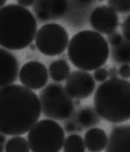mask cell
<instances>
[{
  "label": "cell",
  "mask_w": 130,
  "mask_h": 152,
  "mask_svg": "<svg viewBox=\"0 0 130 152\" xmlns=\"http://www.w3.org/2000/svg\"><path fill=\"white\" fill-rule=\"evenodd\" d=\"M69 4L67 0H35L34 14L40 22L56 20L65 15Z\"/></svg>",
  "instance_id": "cell-11"
},
{
  "label": "cell",
  "mask_w": 130,
  "mask_h": 152,
  "mask_svg": "<svg viewBox=\"0 0 130 152\" xmlns=\"http://www.w3.org/2000/svg\"><path fill=\"white\" fill-rule=\"evenodd\" d=\"M7 2V0H1V3H0V4H1V7H3V6H4L5 5V3Z\"/></svg>",
  "instance_id": "cell-30"
},
{
  "label": "cell",
  "mask_w": 130,
  "mask_h": 152,
  "mask_svg": "<svg viewBox=\"0 0 130 152\" xmlns=\"http://www.w3.org/2000/svg\"><path fill=\"white\" fill-rule=\"evenodd\" d=\"M19 73V64L16 56L8 49L0 50V83L1 87L13 84Z\"/></svg>",
  "instance_id": "cell-12"
},
{
  "label": "cell",
  "mask_w": 130,
  "mask_h": 152,
  "mask_svg": "<svg viewBox=\"0 0 130 152\" xmlns=\"http://www.w3.org/2000/svg\"><path fill=\"white\" fill-rule=\"evenodd\" d=\"M84 142L89 151H102L107 146L108 137L104 129L90 128L84 135Z\"/></svg>",
  "instance_id": "cell-14"
},
{
  "label": "cell",
  "mask_w": 130,
  "mask_h": 152,
  "mask_svg": "<svg viewBox=\"0 0 130 152\" xmlns=\"http://www.w3.org/2000/svg\"><path fill=\"white\" fill-rule=\"evenodd\" d=\"M118 74H119V76H120L121 78H124V79H128V78H129L130 64H121V66L119 68Z\"/></svg>",
  "instance_id": "cell-24"
},
{
  "label": "cell",
  "mask_w": 130,
  "mask_h": 152,
  "mask_svg": "<svg viewBox=\"0 0 130 152\" xmlns=\"http://www.w3.org/2000/svg\"><path fill=\"white\" fill-rule=\"evenodd\" d=\"M93 76H94V78H95V81L102 83L106 81L107 78L108 77V71L105 68L100 67V68L94 70Z\"/></svg>",
  "instance_id": "cell-21"
},
{
  "label": "cell",
  "mask_w": 130,
  "mask_h": 152,
  "mask_svg": "<svg viewBox=\"0 0 130 152\" xmlns=\"http://www.w3.org/2000/svg\"><path fill=\"white\" fill-rule=\"evenodd\" d=\"M49 76V70L43 63L29 61L20 69L19 81L25 87L36 91L46 86Z\"/></svg>",
  "instance_id": "cell-9"
},
{
  "label": "cell",
  "mask_w": 130,
  "mask_h": 152,
  "mask_svg": "<svg viewBox=\"0 0 130 152\" xmlns=\"http://www.w3.org/2000/svg\"><path fill=\"white\" fill-rule=\"evenodd\" d=\"M89 23L94 31L101 34H110L117 29L119 17L109 5H100L95 7L89 16Z\"/></svg>",
  "instance_id": "cell-10"
},
{
  "label": "cell",
  "mask_w": 130,
  "mask_h": 152,
  "mask_svg": "<svg viewBox=\"0 0 130 152\" xmlns=\"http://www.w3.org/2000/svg\"><path fill=\"white\" fill-rule=\"evenodd\" d=\"M42 113L39 96L24 85L11 84L0 91V130L6 136H22Z\"/></svg>",
  "instance_id": "cell-1"
},
{
  "label": "cell",
  "mask_w": 130,
  "mask_h": 152,
  "mask_svg": "<svg viewBox=\"0 0 130 152\" xmlns=\"http://www.w3.org/2000/svg\"><path fill=\"white\" fill-rule=\"evenodd\" d=\"M49 75L55 82H62L70 74V64L63 59H57L50 63L49 66Z\"/></svg>",
  "instance_id": "cell-15"
},
{
  "label": "cell",
  "mask_w": 130,
  "mask_h": 152,
  "mask_svg": "<svg viewBox=\"0 0 130 152\" xmlns=\"http://www.w3.org/2000/svg\"><path fill=\"white\" fill-rule=\"evenodd\" d=\"M98 1H100V2H101V1H104V0H98Z\"/></svg>",
  "instance_id": "cell-31"
},
{
  "label": "cell",
  "mask_w": 130,
  "mask_h": 152,
  "mask_svg": "<svg viewBox=\"0 0 130 152\" xmlns=\"http://www.w3.org/2000/svg\"><path fill=\"white\" fill-rule=\"evenodd\" d=\"M123 38L124 37H122V35H121V33H119L118 31H114L107 36V41L112 46L119 45L122 41Z\"/></svg>",
  "instance_id": "cell-22"
},
{
  "label": "cell",
  "mask_w": 130,
  "mask_h": 152,
  "mask_svg": "<svg viewBox=\"0 0 130 152\" xmlns=\"http://www.w3.org/2000/svg\"><path fill=\"white\" fill-rule=\"evenodd\" d=\"M27 139L31 151L57 152L63 147L65 132L55 120L43 119L28 131Z\"/></svg>",
  "instance_id": "cell-5"
},
{
  "label": "cell",
  "mask_w": 130,
  "mask_h": 152,
  "mask_svg": "<svg viewBox=\"0 0 130 152\" xmlns=\"http://www.w3.org/2000/svg\"><path fill=\"white\" fill-rule=\"evenodd\" d=\"M1 139H0V151H4V149H5V144H6V135H4V134H3L2 133V135H1V137H0Z\"/></svg>",
  "instance_id": "cell-27"
},
{
  "label": "cell",
  "mask_w": 130,
  "mask_h": 152,
  "mask_svg": "<svg viewBox=\"0 0 130 152\" xmlns=\"http://www.w3.org/2000/svg\"><path fill=\"white\" fill-rule=\"evenodd\" d=\"M111 58L117 64H130V41L123 38L119 45L112 46Z\"/></svg>",
  "instance_id": "cell-16"
},
{
  "label": "cell",
  "mask_w": 130,
  "mask_h": 152,
  "mask_svg": "<svg viewBox=\"0 0 130 152\" xmlns=\"http://www.w3.org/2000/svg\"><path fill=\"white\" fill-rule=\"evenodd\" d=\"M95 81L94 77L86 70H75L66 79L65 89L73 99H85L94 92Z\"/></svg>",
  "instance_id": "cell-8"
},
{
  "label": "cell",
  "mask_w": 130,
  "mask_h": 152,
  "mask_svg": "<svg viewBox=\"0 0 130 152\" xmlns=\"http://www.w3.org/2000/svg\"><path fill=\"white\" fill-rule=\"evenodd\" d=\"M105 151L130 152V124L116 126L111 130Z\"/></svg>",
  "instance_id": "cell-13"
},
{
  "label": "cell",
  "mask_w": 130,
  "mask_h": 152,
  "mask_svg": "<svg viewBox=\"0 0 130 152\" xmlns=\"http://www.w3.org/2000/svg\"><path fill=\"white\" fill-rule=\"evenodd\" d=\"M108 71V77H109V78H114V77H117V76H118V70H116V68H115V67H112V68H110L109 70H107Z\"/></svg>",
  "instance_id": "cell-28"
},
{
  "label": "cell",
  "mask_w": 130,
  "mask_h": 152,
  "mask_svg": "<svg viewBox=\"0 0 130 152\" xmlns=\"http://www.w3.org/2000/svg\"><path fill=\"white\" fill-rule=\"evenodd\" d=\"M70 43L69 33L59 23H49L43 25L36 32L35 45L44 55L54 57L65 51Z\"/></svg>",
  "instance_id": "cell-7"
},
{
  "label": "cell",
  "mask_w": 130,
  "mask_h": 152,
  "mask_svg": "<svg viewBox=\"0 0 130 152\" xmlns=\"http://www.w3.org/2000/svg\"><path fill=\"white\" fill-rule=\"evenodd\" d=\"M94 105L99 117L108 123L130 120V82L118 77L102 82L95 91Z\"/></svg>",
  "instance_id": "cell-3"
},
{
  "label": "cell",
  "mask_w": 130,
  "mask_h": 152,
  "mask_svg": "<svg viewBox=\"0 0 130 152\" xmlns=\"http://www.w3.org/2000/svg\"><path fill=\"white\" fill-rule=\"evenodd\" d=\"M4 151L6 152H29L31 148L28 139L21 136H12L6 142Z\"/></svg>",
  "instance_id": "cell-18"
},
{
  "label": "cell",
  "mask_w": 130,
  "mask_h": 152,
  "mask_svg": "<svg viewBox=\"0 0 130 152\" xmlns=\"http://www.w3.org/2000/svg\"><path fill=\"white\" fill-rule=\"evenodd\" d=\"M35 0H17V4L23 6V7H29L34 4Z\"/></svg>",
  "instance_id": "cell-25"
},
{
  "label": "cell",
  "mask_w": 130,
  "mask_h": 152,
  "mask_svg": "<svg viewBox=\"0 0 130 152\" xmlns=\"http://www.w3.org/2000/svg\"><path fill=\"white\" fill-rule=\"evenodd\" d=\"M108 42L101 33L85 30L71 37L68 45V57L77 69L95 70L106 64L109 57Z\"/></svg>",
  "instance_id": "cell-4"
},
{
  "label": "cell",
  "mask_w": 130,
  "mask_h": 152,
  "mask_svg": "<svg viewBox=\"0 0 130 152\" xmlns=\"http://www.w3.org/2000/svg\"><path fill=\"white\" fill-rule=\"evenodd\" d=\"M42 112L44 117L53 120H66L74 112L73 98L65 87L57 83L45 86L39 93Z\"/></svg>",
  "instance_id": "cell-6"
},
{
  "label": "cell",
  "mask_w": 130,
  "mask_h": 152,
  "mask_svg": "<svg viewBox=\"0 0 130 152\" xmlns=\"http://www.w3.org/2000/svg\"><path fill=\"white\" fill-rule=\"evenodd\" d=\"M65 129L68 132H73L76 129V125L73 122H67L65 124Z\"/></svg>",
  "instance_id": "cell-26"
},
{
  "label": "cell",
  "mask_w": 130,
  "mask_h": 152,
  "mask_svg": "<svg viewBox=\"0 0 130 152\" xmlns=\"http://www.w3.org/2000/svg\"><path fill=\"white\" fill-rule=\"evenodd\" d=\"M108 5L120 13L130 12V0H107Z\"/></svg>",
  "instance_id": "cell-20"
},
{
  "label": "cell",
  "mask_w": 130,
  "mask_h": 152,
  "mask_svg": "<svg viewBox=\"0 0 130 152\" xmlns=\"http://www.w3.org/2000/svg\"><path fill=\"white\" fill-rule=\"evenodd\" d=\"M99 115L95 109L91 107H85L77 114V122L83 128H91L97 124L100 121Z\"/></svg>",
  "instance_id": "cell-17"
},
{
  "label": "cell",
  "mask_w": 130,
  "mask_h": 152,
  "mask_svg": "<svg viewBox=\"0 0 130 152\" xmlns=\"http://www.w3.org/2000/svg\"><path fill=\"white\" fill-rule=\"evenodd\" d=\"M121 31L123 37L130 41V15H129L121 24Z\"/></svg>",
  "instance_id": "cell-23"
},
{
  "label": "cell",
  "mask_w": 130,
  "mask_h": 152,
  "mask_svg": "<svg viewBox=\"0 0 130 152\" xmlns=\"http://www.w3.org/2000/svg\"><path fill=\"white\" fill-rule=\"evenodd\" d=\"M81 5H88V4H90L93 0H76Z\"/></svg>",
  "instance_id": "cell-29"
},
{
  "label": "cell",
  "mask_w": 130,
  "mask_h": 152,
  "mask_svg": "<svg viewBox=\"0 0 130 152\" xmlns=\"http://www.w3.org/2000/svg\"><path fill=\"white\" fill-rule=\"evenodd\" d=\"M37 32L34 14L19 4H5L0 10L1 46L21 50L30 46Z\"/></svg>",
  "instance_id": "cell-2"
},
{
  "label": "cell",
  "mask_w": 130,
  "mask_h": 152,
  "mask_svg": "<svg viewBox=\"0 0 130 152\" xmlns=\"http://www.w3.org/2000/svg\"><path fill=\"white\" fill-rule=\"evenodd\" d=\"M62 150L65 152H84L86 151L84 138L77 134H71L65 138Z\"/></svg>",
  "instance_id": "cell-19"
}]
</instances>
